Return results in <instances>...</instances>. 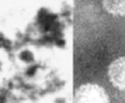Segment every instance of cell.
Here are the masks:
<instances>
[{
  "instance_id": "6da1fadb",
  "label": "cell",
  "mask_w": 125,
  "mask_h": 103,
  "mask_svg": "<svg viewBox=\"0 0 125 103\" xmlns=\"http://www.w3.org/2000/svg\"><path fill=\"white\" fill-rule=\"evenodd\" d=\"M75 103H110L108 93L95 83H86L77 89Z\"/></svg>"
},
{
  "instance_id": "3957f363",
  "label": "cell",
  "mask_w": 125,
  "mask_h": 103,
  "mask_svg": "<svg viewBox=\"0 0 125 103\" xmlns=\"http://www.w3.org/2000/svg\"><path fill=\"white\" fill-rule=\"evenodd\" d=\"M103 7L113 15H125V0H103Z\"/></svg>"
},
{
  "instance_id": "7a4b0ae2",
  "label": "cell",
  "mask_w": 125,
  "mask_h": 103,
  "mask_svg": "<svg viewBox=\"0 0 125 103\" xmlns=\"http://www.w3.org/2000/svg\"><path fill=\"white\" fill-rule=\"evenodd\" d=\"M110 81L115 88L125 90V56L111 62L108 69Z\"/></svg>"
}]
</instances>
